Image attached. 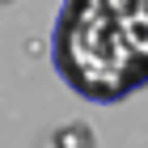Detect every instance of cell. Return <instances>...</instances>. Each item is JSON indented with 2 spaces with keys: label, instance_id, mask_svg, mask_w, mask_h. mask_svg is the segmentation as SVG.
I'll return each mask as SVG.
<instances>
[{
  "label": "cell",
  "instance_id": "1",
  "mask_svg": "<svg viewBox=\"0 0 148 148\" xmlns=\"http://www.w3.org/2000/svg\"><path fill=\"white\" fill-rule=\"evenodd\" d=\"M59 144H68V140H89V131H64V136H55Z\"/></svg>",
  "mask_w": 148,
  "mask_h": 148
}]
</instances>
